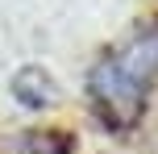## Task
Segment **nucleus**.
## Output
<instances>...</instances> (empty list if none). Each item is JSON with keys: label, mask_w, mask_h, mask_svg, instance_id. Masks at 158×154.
I'll use <instances>...</instances> for the list:
<instances>
[{"label": "nucleus", "mask_w": 158, "mask_h": 154, "mask_svg": "<svg viewBox=\"0 0 158 154\" xmlns=\"http://www.w3.org/2000/svg\"><path fill=\"white\" fill-rule=\"evenodd\" d=\"M158 79V21L137 29L125 46L108 50L87 75V96L96 104V117L112 133H125L142 121L150 88Z\"/></svg>", "instance_id": "1"}, {"label": "nucleus", "mask_w": 158, "mask_h": 154, "mask_svg": "<svg viewBox=\"0 0 158 154\" xmlns=\"http://www.w3.org/2000/svg\"><path fill=\"white\" fill-rule=\"evenodd\" d=\"M13 92H17V100H21V104H29V108L50 104V96H54V88H50V79H46V71H42V67H25V71L13 79Z\"/></svg>", "instance_id": "2"}, {"label": "nucleus", "mask_w": 158, "mask_h": 154, "mask_svg": "<svg viewBox=\"0 0 158 154\" xmlns=\"http://www.w3.org/2000/svg\"><path fill=\"white\" fill-rule=\"evenodd\" d=\"M25 154H71V138H63L54 129H42L33 138H25Z\"/></svg>", "instance_id": "3"}]
</instances>
